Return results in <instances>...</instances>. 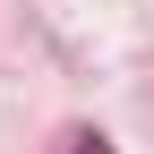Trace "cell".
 <instances>
[{
    "label": "cell",
    "instance_id": "6da1fadb",
    "mask_svg": "<svg viewBox=\"0 0 154 154\" xmlns=\"http://www.w3.org/2000/svg\"><path fill=\"white\" fill-rule=\"evenodd\" d=\"M77 154H111V146H103V137H77Z\"/></svg>",
    "mask_w": 154,
    "mask_h": 154
}]
</instances>
